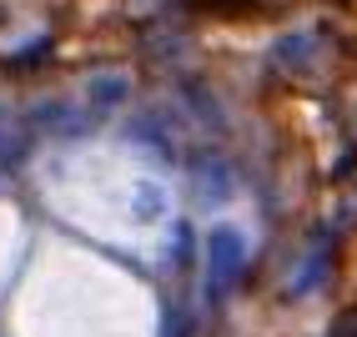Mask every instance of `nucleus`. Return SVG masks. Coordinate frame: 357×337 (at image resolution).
Returning <instances> with one entry per match:
<instances>
[{
    "label": "nucleus",
    "mask_w": 357,
    "mask_h": 337,
    "mask_svg": "<svg viewBox=\"0 0 357 337\" xmlns=\"http://www.w3.org/2000/svg\"><path fill=\"white\" fill-rule=\"evenodd\" d=\"M327 337H357V307H352V312H342V317L332 322V332H327Z\"/></svg>",
    "instance_id": "nucleus-1"
}]
</instances>
